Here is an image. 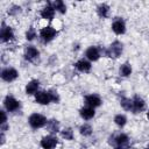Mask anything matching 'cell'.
I'll list each match as a JSON object with an SVG mask.
<instances>
[{"instance_id": "1", "label": "cell", "mask_w": 149, "mask_h": 149, "mask_svg": "<svg viewBox=\"0 0 149 149\" xmlns=\"http://www.w3.org/2000/svg\"><path fill=\"white\" fill-rule=\"evenodd\" d=\"M47 123V119L41 115V114H37V113H34L29 116V125L33 127V128H41L43 127L44 125Z\"/></svg>"}, {"instance_id": "2", "label": "cell", "mask_w": 149, "mask_h": 149, "mask_svg": "<svg viewBox=\"0 0 149 149\" xmlns=\"http://www.w3.org/2000/svg\"><path fill=\"white\" fill-rule=\"evenodd\" d=\"M121 52H122V44L119 41L113 42L112 45L109 47V49L105 51V54L108 57H119L121 55Z\"/></svg>"}, {"instance_id": "3", "label": "cell", "mask_w": 149, "mask_h": 149, "mask_svg": "<svg viewBox=\"0 0 149 149\" xmlns=\"http://www.w3.org/2000/svg\"><path fill=\"white\" fill-rule=\"evenodd\" d=\"M56 144H57V139L51 135L44 136L41 140V146L43 149H54L56 147Z\"/></svg>"}, {"instance_id": "4", "label": "cell", "mask_w": 149, "mask_h": 149, "mask_svg": "<svg viewBox=\"0 0 149 149\" xmlns=\"http://www.w3.org/2000/svg\"><path fill=\"white\" fill-rule=\"evenodd\" d=\"M1 78H2L5 81H13L14 79L17 78V71H16L15 69L7 68V69L2 70V72H1Z\"/></svg>"}, {"instance_id": "5", "label": "cell", "mask_w": 149, "mask_h": 149, "mask_svg": "<svg viewBox=\"0 0 149 149\" xmlns=\"http://www.w3.org/2000/svg\"><path fill=\"white\" fill-rule=\"evenodd\" d=\"M40 35L44 41L48 42V41H51L54 38V36L56 35V30L51 27H45L40 31Z\"/></svg>"}, {"instance_id": "6", "label": "cell", "mask_w": 149, "mask_h": 149, "mask_svg": "<svg viewBox=\"0 0 149 149\" xmlns=\"http://www.w3.org/2000/svg\"><path fill=\"white\" fill-rule=\"evenodd\" d=\"M5 107L7 108V111H16L20 107V102L15 98L8 95L5 99Z\"/></svg>"}, {"instance_id": "7", "label": "cell", "mask_w": 149, "mask_h": 149, "mask_svg": "<svg viewBox=\"0 0 149 149\" xmlns=\"http://www.w3.org/2000/svg\"><path fill=\"white\" fill-rule=\"evenodd\" d=\"M35 100H36V102L42 104V105H47L51 101L48 92H44V91H40V92L35 93Z\"/></svg>"}, {"instance_id": "8", "label": "cell", "mask_w": 149, "mask_h": 149, "mask_svg": "<svg viewBox=\"0 0 149 149\" xmlns=\"http://www.w3.org/2000/svg\"><path fill=\"white\" fill-rule=\"evenodd\" d=\"M85 101H86V104H87L90 107H93V108L100 106V104H101V99H100L98 95H95V94L87 95V97L85 98Z\"/></svg>"}, {"instance_id": "9", "label": "cell", "mask_w": 149, "mask_h": 149, "mask_svg": "<svg viewBox=\"0 0 149 149\" xmlns=\"http://www.w3.org/2000/svg\"><path fill=\"white\" fill-rule=\"evenodd\" d=\"M14 38V34L9 27H3L1 29V41L2 42H8Z\"/></svg>"}, {"instance_id": "10", "label": "cell", "mask_w": 149, "mask_h": 149, "mask_svg": "<svg viewBox=\"0 0 149 149\" xmlns=\"http://www.w3.org/2000/svg\"><path fill=\"white\" fill-rule=\"evenodd\" d=\"M54 15H55V9L52 6H47L41 10V16L45 20H52Z\"/></svg>"}, {"instance_id": "11", "label": "cell", "mask_w": 149, "mask_h": 149, "mask_svg": "<svg viewBox=\"0 0 149 149\" xmlns=\"http://www.w3.org/2000/svg\"><path fill=\"white\" fill-rule=\"evenodd\" d=\"M86 57L90 59V61H97L99 57H100V52L98 50V48L95 47H91L86 50Z\"/></svg>"}, {"instance_id": "12", "label": "cell", "mask_w": 149, "mask_h": 149, "mask_svg": "<svg viewBox=\"0 0 149 149\" xmlns=\"http://www.w3.org/2000/svg\"><path fill=\"white\" fill-rule=\"evenodd\" d=\"M146 104H144V100L142 98H140L139 95H135L134 99H133V109L136 111V112H140L144 108Z\"/></svg>"}, {"instance_id": "13", "label": "cell", "mask_w": 149, "mask_h": 149, "mask_svg": "<svg viewBox=\"0 0 149 149\" xmlns=\"http://www.w3.org/2000/svg\"><path fill=\"white\" fill-rule=\"evenodd\" d=\"M38 85H40L38 80H35V79L30 80L27 84V86H26V93L27 94H34V93H36V91L38 88Z\"/></svg>"}, {"instance_id": "14", "label": "cell", "mask_w": 149, "mask_h": 149, "mask_svg": "<svg viewBox=\"0 0 149 149\" xmlns=\"http://www.w3.org/2000/svg\"><path fill=\"white\" fill-rule=\"evenodd\" d=\"M112 29H113V31L116 33V34H123L125 30H126V27H125L123 21H121V20L114 21L113 24H112Z\"/></svg>"}, {"instance_id": "15", "label": "cell", "mask_w": 149, "mask_h": 149, "mask_svg": "<svg viewBox=\"0 0 149 149\" xmlns=\"http://www.w3.org/2000/svg\"><path fill=\"white\" fill-rule=\"evenodd\" d=\"M74 66H76L79 71H81V72H87V71H90V69H91V64H90L87 61H85V59L78 61V62L74 64Z\"/></svg>"}, {"instance_id": "16", "label": "cell", "mask_w": 149, "mask_h": 149, "mask_svg": "<svg viewBox=\"0 0 149 149\" xmlns=\"http://www.w3.org/2000/svg\"><path fill=\"white\" fill-rule=\"evenodd\" d=\"M79 112H80L81 118H84V119H86V120L92 119V118L94 116V109H93V107H90V106L81 108Z\"/></svg>"}, {"instance_id": "17", "label": "cell", "mask_w": 149, "mask_h": 149, "mask_svg": "<svg viewBox=\"0 0 149 149\" xmlns=\"http://www.w3.org/2000/svg\"><path fill=\"white\" fill-rule=\"evenodd\" d=\"M38 56V50L34 47H28L27 50H26V58L29 59V61H33L35 59L36 57Z\"/></svg>"}, {"instance_id": "18", "label": "cell", "mask_w": 149, "mask_h": 149, "mask_svg": "<svg viewBox=\"0 0 149 149\" xmlns=\"http://www.w3.org/2000/svg\"><path fill=\"white\" fill-rule=\"evenodd\" d=\"M47 127H48V129H49L50 132H54V133H56V132H58V129H59V123H58V121H57V120L52 119V120L48 121V123H47Z\"/></svg>"}, {"instance_id": "19", "label": "cell", "mask_w": 149, "mask_h": 149, "mask_svg": "<svg viewBox=\"0 0 149 149\" xmlns=\"http://www.w3.org/2000/svg\"><path fill=\"white\" fill-rule=\"evenodd\" d=\"M52 7H54V9H57L58 12H61L62 14H64L66 12V7H65L64 2L61 1V0H57V1L52 2Z\"/></svg>"}, {"instance_id": "20", "label": "cell", "mask_w": 149, "mask_h": 149, "mask_svg": "<svg viewBox=\"0 0 149 149\" xmlns=\"http://www.w3.org/2000/svg\"><path fill=\"white\" fill-rule=\"evenodd\" d=\"M108 10H109V7L105 3H101V5L98 6V14L101 17H106L107 14H108Z\"/></svg>"}, {"instance_id": "21", "label": "cell", "mask_w": 149, "mask_h": 149, "mask_svg": "<svg viewBox=\"0 0 149 149\" xmlns=\"http://www.w3.org/2000/svg\"><path fill=\"white\" fill-rule=\"evenodd\" d=\"M120 104H121L122 108L126 109V111L133 109V100H130V99H128V98H122Z\"/></svg>"}, {"instance_id": "22", "label": "cell", "mask_w": 149, "mask_h": 149, "mask_svg": "<svg viewBox=\"0 0 149 149\" xmlns=\"http://www.w3.org/2000/svg\"><path fill=\"white\" fill-rule=\"evenodd\" d=\"M130 73H132V68H130V65L128 63H125L123 65H121V68H120V74L121 76L127 77Z\"/></svg>"}, {"instance_id": "23", "label": "cell", "mask_w": 149, "mask_h": 149, "mask_svg": "<svg viewBox=\"0 0 149 149\" xmlns=\"http://www.w3.org/2000/svg\"><path fill=\"white\" fill-rule=\"evenodd\" d=\"M114 121H115V123H116L118 126L122 127V126H125V125H126V121H127V119H126V116H125V115L118 114V115H115V118H114Z\"/></svg>"}, {"instance_id": "24", "label": "cell", "mask_w": 149, "mask_h": 149, "mask_svg": "<svg viewBox=\"0 0 149 149\" xmlns=\"http://www.w3.org/2000/svg\"><path fill=\"white\" fill-rule=\"evenodd\" d=\"M80 134L84 135V136H88L92 134V128L90 125H83L80 127Z\"/></svg>"}, {"instance_id": "25", "label": "cell", "mask_w": 149, "mask_h": 149, "mask_svg": "<svg viewBox=\"0 0 149 149\" xmlns=\"http://www.w3.org/2000/svg\"><path fill=\"white\" fill-rule=\"evenodd\" d=\"M62 136H63L65 140H72V137H73L72 130H71L70 128H66V129L62 130Z\"/></svg>"}, {"instance_id": "26", "label": "cell", "mask_w": 149, "mask_h": 149, "mask_svg": "<svg viewBox=\"0 0 149 149\" xmlns=\"http://www.w3.org/2000/svg\"><path fill=\"white\" fill-rule=\"evenodd\" d=\"M48 94H49L51 101H54V102H58L59 97H58V94H57V92H56L55 90H50V91H48Z\"/></svg>"}, {"instance_id": "27", "label": "cell", "mask_w": 149, "mask_h": 149, "mask_svg": "<svg viewBox=\"0 0 149 149\" xmlns=\"http://www.w3.org/2000/svg\"><path fill=\"white\" fill-rule=\"evenodd\" d=\"M35 36H36V33H35V29H34V28H30V29L26 33V38L29 40V41L33 40Z\"/></svg>"}, {"instance_id": "28", "label": "cell", "mask_w": 149, "mask_h": 149, "mask_svg": "<svg viewBox=\"0 0 149 149\" xmlns=\"http://www.w3.org/2000/svg\"><path fill=\"white\" fill-rule=\"evenodd\" d=\"M1 116H2V119H1V123L3 125V123L6 122V120H7V118H6V114H5V112H3V111H1Z\"/></svg>"}, {"instance_id": "29", "label": "cell", "mask_w": 149, "mask_h": 149, "mask_svg": "<svg viewBox=\"0 0 149 149\" xmlns=\"http://www.w3.org/2000/svg\"><path fill=\"white\" fill-rule=\"evenodd\" d=\"M147 118H148V120H149V112L147 113Z\"/></svg>"}, {"instance_id": "30", "label": "cell", "mask_w": 149, "mask_h": 149, "mask_svg": "<svg viewBox=\"0 0 149 149\" xmlns=\"http://www.w3.org/2000/svg\"><path fill=\"white\" fill-rule=\"evenodd\" d=\"M146 149H149V146H147V147H146Z\"/></svg>"}]
</instances>
